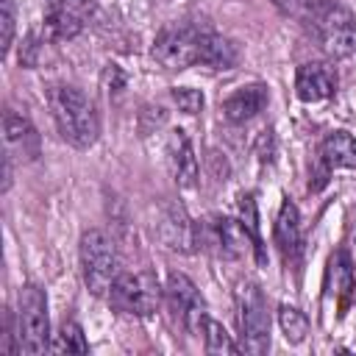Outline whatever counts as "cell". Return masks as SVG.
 I'll list each match as a JSON object with an SVG mask.
<instances>
[{
  "label": "cell",
  "instance_id": "6da1fadb",
  "mask_svg": "<svg viewBox=\"0 0 356 356\" xmlns=\"http://www.w3.org/2000/svg\"><path fill=\"white\" fill-rule=\"evenodd\" d=\"M50 114L56 120L58 134L78 150H86L100 136V117L95 111V103L70 83H53L47 89Z\"/></svg>",
  "mask_w": 356,
  "mask_h": 356
},
{
  "label": "cell",
  "instance_id": "7a4b0ae2",
  "mask_svg": "<svg viewBox=\"0 0 356 356\" xmlns=\"http://www.w3.org/2000/svg\"><path fill=\"white\" fill-rule=\"evenodd\" d=\"M309 28L328 58H348L356 53V14L334 0H317L306 11Z\"/></svg>",
  "mask_w": 356,
  "mask_h": 356
},
{
  "label": "cell",
  "instance_id": "3957f363",
  "mask_svg": "<svg viewBox=\"0 0 356 356\" xmlns=\"http://www.w3.org/2000/svg\"><path fill=\"white\" fill-rule=\"evenodd\" d=\"M78 253H81V273H83L86 289L92 295H108L111 284L120 275V256L108 234L100 228L83 231Z\"/></svg>",
  "mask_w": 356,
  "mask_h": 356
},
{
  "label": "cell",
  "instance_id": "277c9868",
  "mask_svg": "<svg viewBox=\"0 0 356 356\" xmlns=\"http://www.w3.org/2000/svg\"><path fill=\"white\" fill-rule=\"evenodd\" d=\"M236 303V325L242 345L239 350L248 353H264L270 348V314H267V300L253 281H239L234 292Z\"/></svg>",
  "mask_w": 356,
  "mask_h": 356
},
{
  "label": "cell",
  "instance_id": "5b68a950",
  "mask_svg": "<svg viewBox=\"0 0 356 356\" xmlns=\"http://www.w3.org/2000/svg\"><path fill=\"white\" fill-rule=\"evenodd\" d=\"M17 348L31 356L50 350L47 298L36 284H25L17 295Z\"/></svg>",
  "mask_w": 356,
  "mask_h": 356
},
{
  "label": "cell",
  "instance_id": "8992f818",
  "mask_svg": "<svg viewBox=\"0 0 356 356\" xmlns=\"http://www.w3.org/2000/svg\"><path fill=\"white\" fill-rule=\"evenodd\" d=\"M108 303L134 317H150L161 303V286L150 273H120L108 289Z\"/></svg>",
  "mask_w": 356,
  "mask_h": 356
},
{
  "label": "cell",
  "instance_id": "52a82bcc",
  "mask_svg": "<svg viewBox=\"0 0 356 356\" xmlns=\"http://www.w3.org/2000/svg\"><path fill=\"white\" fill-rule=\"evenodd\" d=\"M203 28L197 25H170L153 42V58L167 70H186L200 61Z\"/></svg>",
  "mask_w": 356,
  "mask_h": 356
},
{
  "label": "cell",
  "instance_id": "ba28073f",
  "mask_svg": "<svg viewBox=\"0 0 356 356\" xmlns=\"http://www.w3.org/2000/svg\"><path fill=\"white\" fill-rule=\"evenodd\" d=\"M197 248L211 250L225 259H239L253 248V242H250V234L245 231L242 220L211 217L206 222H197Z\"/></svg>",
  "mask_w": 356,
  "mask_h": 356
},
{
  "label": "cell",
  "instance_id": "9c48e42d",
  "mask_svg": "<svg viewBox=\"0 0 356 356\" xmlns=\"http://www.w3.org/2000/svg\"><path fill=\"white\" fill-rule=\"evenodd\" d=\"M167 298H170L172 312L181 317L184 328L192 337H203V323H206L209 314H206V306H203V298H200L197 286L184 273H170V278H167Z\"/></svg>",
  "mask_w": 356,
  "mask_h": 356
},
{
  "label": "cell",
  "instance_id": "30bf717a",
  "mask_svg": "<svg viewBox=\"0 0 356 356\" xmlns=\"http://www.w3.org/2000/svg\"><path fill=\"white\" fill-rule=\"evenodd\" d=\"M159 239L175 253H195L197 250V222L189 220L186 209L175 200H167L159 209Z\"/></svg>",
  "mask_w": 356,
  "mask_h": 356
},
{
  "label": "cell",
  "instance_id": "8fae6325",
  "mask_svg": "<svg viewBox=\"0 0 356 356\" xmlns=\"http://www.w3.org/2000/svg\"><path fill=\"white\" fill-rule=\"evenodd\" d=\"M337 92V75L328 64H320V61H306L298 67V75H295V95L303 100V103H317V100H325Z\"/></svg>",
  "mask_w": 356,
  "mask_h": 356
},
{
  "label": "cell",
  "instance_id": "7c38bea8",
  "mask_svg": "<svg viewBox=\"0 0 356 356\" xmlns=\"http://www.w3.org/2000/svg\"><path fill=\"white\" fill-rule=\"evenodd\" d=\"M3 134H6V153L33 161L39 156V134L31 125L28 117L17 111H6L3 117Z\"/></svg>",
  "mask_w": 356,
  "mask_h": 356
},
{
  "label": "cell",
  "instance_id": "4fadbf2b",
  "mask_svg": "<svg viewBox=\"0 0 356 356\" xmlns=\"http://www.w3.org/2000/svg\"><path fill=\"white\" fill-rule=\"evenodd\" d=\"M167 161H170V170H172V178L178 186L189 189L197 184V159H195V150H192V139L186 131H172L170 134V142H167Z\"/></svg>",
  "mask_w": 356,
  "mask_h": 356
},
{
  "label": "cell",
  "instance_id": "5bb4252c",
  "mask_svg": "<svg viewBox=\"0 0 356 356\" xmlns=\"http://www.w3.org/2000/svg\"><path fill=\"white\" fill-rule=\"evenodd\" d=\"M273 236H275V245L284 256V261H298L300 256V214H298V206L292 200H284L281 209H278V217H275V228H273Z\"/></svg>",
  "mask_w": 356,
  "mask_h": 356
},
{
  "label": "cell",
  "instance_id": "9a60e30c",
  "mask_svg": "<svg viewBox=\"0 0 356 356\" xmlns=\"http://www.w3.org/2000/svg\"><path fill=\"white\" fill-rule=\"evenodd\" d=\"M264 106H267V86L264 83H248V86H239L234 95L225 97L222 117L228 122H248Z\"/></svg>",
  "mask_w": 356,
  "mask_h": 356
},
{
  "label": "cell",
  "instance_id": "2e32d148",
  "mask_svg": "<svg viewBox=\"0 0 356 356\" xmlns=\"http://www.w3.org/2000/svg\"><path fill=\"white\" fill-rule=\"evenodd\" d=\"M239 61V47L236 42L220 36V33H211L206 31L203 33V42H200V61L203 67H211V70H231L234 64Z\"/></svg>",
  "mask_w": 356,
  "mask_h": 356
},
{
  "label": "cell",
  "instance_id": "e0dca14e",
  "mask_svg": "<svg viewBox=\"0 0 356 356\" xmlns=\"http://www.w3.org/2000/svg\"><path fill=\"white\" fill-rule=\"evenodd\" d=\"M320 159L328 167H345L356 170V139L348 131H334L320 145Z\"/></svg>",
  "mask_w": 356,
  "mask_h": 356
},
{
  "label": "cell",
  "instance_id": "ac0fdd59",
  "mask_svg": "<svg viewBox=\"0 0 356 356\" xmlns=\"http://www.w3.org/2000/svg\"><path fill=\"white\" fill-rule=\"evenodd\" d=\"M353 264H350V256L345 250H337L328 261V289L334 295H339V312H345L348 306V298H350V289H353Z\"/></svg>",
  "mask_w": 356,
  "mask_h": 356
},
{
  "label": "cell",
  "instance_id": "d6986e66",
  "mask_svg": "<svg viewBox=\"0 0 356 356\" xmlns=\"http://www.w3.org/2000/svg\"><path fill=\"white\" fill-rule=\"evenodd\" d=\"M78 31H81V19H78L70 8H53V11L44 17V25H42V36H44L47 42L72 39Z\"/></svg>",
  "mask_w": 356,
  "mask_h": 356
},
{
  "label": "cell",
  "instance_id": "ffe728a7",
  "mask_svg": "<svg viewBox=\"0 0 356 356\" xmlns=\"http://www.w3.org/2000/svg\"><path fill=\"white\" fill-rule=\"evenodd\" d=\"M239 214H242V225H245V231L250 234L253 253H256L259 264H264V261H267V253H264V245H261V234H259V211H256V200H253L250 192L239 197Z\"/></svg>",
  "mask_w": 356,
  "mask_h": 356
},
{
  "label": "cell",
  "instance_id": "44dd1931",
  "mask_svg": "<svg viewBox=\"0 0 356 356\" xmlns=\"http://www.w3.org/2000/svg\"><path fill=\"white\" fill-rule=\"evenodd\" d=\"M50 350L53 353H86L89 345L83 339V328L78 323H72V320H64L58 334H56V339H53V345H50Z\"/></svg>",
  "mask_w": 356,
  "mask_h": 356
},
{
  "label": "cell",
  "instance_id": "7402d4cb",
  "mask_svg": "<svg viewBox=\"0 0 356 356\" xmlns=\"http://www.w3.org/2000/svg\"><path fill=\"white\" fill-rule=\"evenodd\" d=\"M278 323H281V331H284L286 342H303L306 334H309V320L295 306H281L278 309Z\"/></svg>",
  "mask_w": 356,
  "mask_h": 356
},
{
  "label": "cell",
  "instance_id": "603a6c76",
  "mask_svg": "<svg viewBox=\"0 0 356 356\" xmlns=\"http://www.w3.org/2000/svg\"><path fill=\"white\" fill-rule=\"evenodd\" d=\"M203 342L209 353H239V345L231 339V334L211 317H206L203 323Z\"/></svg>",
  "mask_w": 356,
  "mask_h": 356
},
{
  "label": "cell",
  "instance_id": "cb8c5ba5",
  "mask_svg": "<svg viewBox=\"0 0 356 356\" xmlns=\"http://www.w3.org/2000/svg\"><path fill=\"white\" fill-rule=\"evenodd\" d=\"M44 44H47V39L42 36H36V33H31L25 42H22V47H19V64L22 67H28V70H33V67H39L42 64V58H44Z\"/></svg>",
  "mask_w": 356,
  "mask_h": 356
},
{
  "label": "cell",
  "instance_id": "d4e9b609",
  "mask_svg": "<svg viewBox=\"0 0 356 356\" xmlns=\"http://www.w3.org/2000/svg\"><path fill=\"white\" fill-rule=\"evenodd\" d=\"M172 103L184 111V114H197L203 108V95L200 89H192V86H175L172 92Z\"/></svg>",
  "mask_w": 356,
  "mask_h": 356
},
{
  "label": "cell",
  "instance_id": "484cf974",
  "mask_svg": "<svg viewBox=\"0 0 356 356\" xmlns=\"http://www.w3.org/2000/svg\"><path fill=\"white\" fill-rule=\"evenodd\" d=\"M0 47L3 53L11 50V42H14V3L11 0H3V8H0Z\"/></svg>",
  "mask_w": 356,
  "mask_h": 356
},
{
  "label": "cell",
  "instance_id": "4316f807",
  "mask_svg": "<svg viewBox=\"0 0 356 356\" xmlns=\"http://www.w3.org/2000/svg\"><path fill=\"white\" fill-rule=\"evenodd\" d=\"M81 3H83V0H64L67 8H75V6H81Z\"/></svg>",
  "mask_w": 356,
  "mask_h": 356
},
{
  "label": "cell",
  "instance_id": "83f0119b",
  "mask_svg": "<svg viewBox=\"0 0 356 356\" xmlns=\"http://www.w3.org/2000/svg\"><path fill=\"white\" fill-rule=\"evenodd\" d=\"M47 3H50V6H53V8H58V6H61V3H64V0H47Z\"/></svg>",
  "mask_w": 356,
  "mask_h": 356
}]
</instances>
